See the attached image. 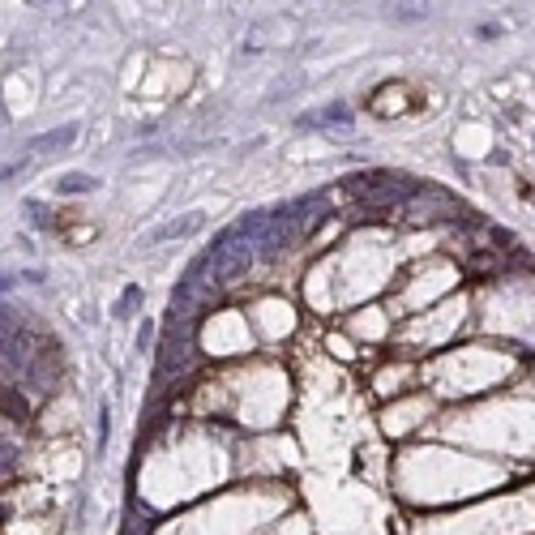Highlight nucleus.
<instances>
[{
    "label": "nucleus",
    "mask_w": 535,
    "mask_h": 535,
    "mask_svg": "<svg viewBox=\"0 0 535 535\" xmlns=\"http://www.w3.org/2000/svg\"><path fill=\"white\" fill-rule=\"evenodd\" d=\"M206 219L193 210V214H184V219H172V223H163V227H155L150 236H142V244H163V240H184V236H193L197 227H202Z\"/></svg>",
    "instance_id": "f257e3e1"
},
{
    "label": "nucleus",
    "mask_w": 535,
    "mask_h": 535,
    "mask_svg": "<svg viewBox=\"0 0 535 535\" xmlns=\"http://www.w3.org/2000/svg\"><path fill=\"white\" fill-rule=\"evenodd\" d=\"M77 124H60L52 133H39V138H31V155H52V150H65L69 142H77Z\"/></svg>",
    "instance_id": "f03ea898"
},
{
    "label": "nucleus",
    "mask_w": 535,
    "mask_h": 535,
    "mask_svg": "<svg viewBox=\"0 0 535 535\" xmlns=\"http://www.w3.org/2000/svg\"><path fill=\"white\" fill-rule=\"evenodd\" d=\"M351 120V111L343 107V103H330V107H321L313 120H304V124H317V128H338V124H347Z\"/></svg>",
    "instance_id": "7ed1b4c3"
},
{
    "label": "nucleus",
    "mask_w": 535,
    "mask_h": 535,
    "mask_svg": "<svg viewBox=\"0 0 535 535\" xmlns=\"http://www.w3.org/2000/svg\"><path fill=\"white\" fill-rule=\"evenodd\" d=\"M94 189H99V180H94V176H82V172H69V176L56 180V193H65V197H69V193H94Z\"/></svg>",
    "instance_id": "20e7f679"
},
{
    "label": "nucleus",
    "mask_w": 535,
    "mask_h": 535,
    "mask_svg": "<svg viewBox=\"0 0 535 535\" xmlns=\"http://www.w3.org/2000/svg\"><path fill=\"white\" fill-rule=\"evenodd\" d=\"M5 412H9L18 424H26V420H31V403L22 398V385H9V390H5Z\"/></svg>",
    "instance_id": "39448f33"
},
{
    "label": "nucleus",
    "mask_w": 535,
    "mask_h": 535,
    "mask_svg": "<svg viewBox=\"0 0 535 535\" xmlns=\"http://www.w3.org/2000/svg\"><path fill=\"white\" fill-rule=\"evenodd\" d=\"M138 304H142V287H138V283H128V287H124V296L116 300V309H111V317H116V321H124V317H128L133 309H138Z\"/></svg>",
    "instance_id": "423d86ee"
},
{
    "label": "nucleus",
    "mask_w": 535,
    "mask_h": 535,
    "mask_svg": "<svg viewBox=\"0 0 535 535\" xmlns=\"http://www.w3.org/2000/svg\"><path fill=\"white\" fill-rule=\"evenodd\" d=\"M107 433H111V407L99 403V450H107Z\"/></svg>",
    "instance_id": "0eeeda50"
},
{
    "label": "nucleus",
    "mask_w": 535,
    "mask_h": 535,
    "mask_svg": "<svg viewBox=\"0 0 535 535\" xmlns=\"http://www.w3.org/2000/svg\"><path fill=\"white\" fill-rule=\"evenodd\" d=\"M150 338H155V321L146 317V321H142V330H138V351H146V347H150Z\"/></svg>",
    "instance_id": "6e6552de"
},
{
    "label": "nucleus",
    "mask_w": 535,
    "mask_h": 535,
    "mask_svg": "<svg viewBox=\"0 0 535 535\" xmlns=\"http://www.w3.org/2000/svg\"><path fill=\"white\" fill-rule=\"evenodd\" d=\"M518 193H522V197H526V202H531V206H535V189H531V184H526V180H518Z\"/></svg>",
    "instance_id": "1a4fd4ad"
}]
</instances>
